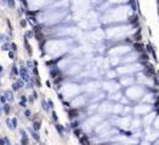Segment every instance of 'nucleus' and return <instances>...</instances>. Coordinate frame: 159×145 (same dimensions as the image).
Returning a JSON list of instances; mask_svg holds the SVG:
<instances>
[{
    "label": "nucleus",
    "mask_w": 159,
    "mask_h": 145,
    "mask_svg": "<svg viewBox=\"0 0 159 145\" xmlns=\"http://www.w3.org/2000/svg\"><path fill=\"white\" fill-rule=\"evenodd\" d=\"M7 40H9V37L6 35H4V34H0V42H7Z\"/></svg>",
    "instance_id": "14"
},
{
    "label": "nucleus",
    "mask_w": 159,
    "mask_h": 145,
    "mask_svg": "<svg viewBox=\"0 0 159 145\" xmlns=\"http://www.w3.org/2000/svg\"><path fill=\"white\" fill-rule=\"evenodd\" d=\"M41 105H43V109H44V111H49V105H47V102L46 100H43L41 102Z\"/></svg>",
    "instance_id": "13"
},
{
    "label": "nucleus",
    "mask_w": 159,
    "mask_h": 145,
    "mask_svg": "<svg viewBox=\"0 0 159 145\" xmlns=\"http://www.w3.org/2000/svg\"><path fill=\"white\" fill-rule=\"evenodd\" d=\"M55 127H56V129H57L58 134H60V136H63V134H64V127H63V126H61V125H56Z\"/></svg>",
    "instance_id": "6"
},
{
    "label": "nucleus",
    "mask_w": 159,
    "mask_h": 145,
    "mask_svg": "<svg viewBox=\"0 0 159 145\" xmlns=\"http://www.w3.org/2000/svg\"><path fill=\"white\" fill-rule=\"evenodd\" d=\"M20 88H21V87H20V85L17 83V81L12 83V90H13V91H18Z\"/></svg>",
    "instance_id": "15"
},
{
    "label": "nucleus",
    "mask_w": 159,
    "mask_h": 145,
    "mask_svg": "<svg viewBox=\"0 0 159 145\" xmlns=\"http://www.w3.org/2000/svg\"><path fill=\"white\" fill-rule=\"evenodd\" d=\"M46 102H47V105H49V108H51V109L54 108V102H52L51 99H47Z\"/></svg>",
    "instance_id": "20"
},
{
    "label": "nucleus",
    "mask_w": 159,
    "mask_h": 145,
    "mask_svg": "<svg viewBox=\"0 0 159 145\" xmlns=\"http://www.w3.org/2000/svg\"><path fill=\"white\" fill-rule=\"evenodd\" d=\"M11 48H12V50L16 52V51H17V45H16L15 42H11Z\"/></svg>",
    "instance_id": "22"
},
{
    "label": "nucleus",
    "mask_w": 159,
    "mask_h": 145,
    "mask_svg": "<svg viewBox=\"0 0 159 145\" xmlns=\"http://www.w3.org/2000/svg\"><path fill=\"white\" fill-rule=\"evenodd\" d=\"M4 72V68H2V65H0V74Z\"/></svg>",
    "instance_id": "28"
},
{
    "label": "nucleus",
    "mask_w": 159,
    "mask_h": 145,
    "mask_svg": "<svg viewBox=\"0 0 159 145\" xmlns=\"http://www.w3.org/2000/svg\"><path fill=\"white\" fill-rule=\"evenodd\" d=\"M6 125H7V128H9V129L13 131V126H12V121H11V118H6Z\"/></svg>",
    "instance_id": "12"
},
{
    "label": "nucleus",
    "mask_w": 159,
    "mask_h": 145,
    "mask_svg": "<svg viewBox=\"0 0 159 145\" xmlns=\"http://www.w3.org/2000/svg\"><path fill=\"white\" fill-rule=\"evenodd\" d=\"M28 144H29L28 137H22V138H21V145H28Z\"/></svg>",
    "instance_id": "11"
},
{
    "label": "nucleus",
    "mask_w": 159,
    "mask_h": 145,
    "mask_svg": "<svg viewBox=\"0 0 159 145\" xmlns=\"http://www.w3.org/2000/svg\"><path fill=\"white\" fill-rule=\"evenodd\" d=\"M9 57H10L11 59H15V53L11 52V51H9Z\"/></svg>",
    "instance_id": "24"
},
{
    "label": "nucleus",
    "mask_w": 159,
    "mask_h": 145,
    "mask_svg": "<svg viewBox=\"0 0 159 145\" xmlns=\"http://www.w3.org/2000/svg\"><path fill=\"white\" fill-rule=\"evenodd\" d=\"M51 115H52V120H54V121H57V118H58V117H57V114H56L55 111H52Z\"/></svg>",
    "instance_id": "21"
},
{
    "label": "nucleus",
    "mask_w": 159,
    "mask_h": 145,
    "mask_svg": "<svg viewBox=\"0 0 159 145\" xmlns=\"http://www.w3.org/2000/svg\"><path fill=\"white\" fill-rule=\"evenodd\" d=\"M46 86H47V87H51V85H50V81H46Z\"/></svg>",
    "instance_id": "27"
},
{
    "label": "nucleus",
    "mask_w": 159,
    "mask_h": 145,
    "mask_svg": "<svg viewBox=\"0 0 159 145\" xmlns=\"http://www.w3.org/2000/svg\"><path fill=\"white\" fill-rule=\"evenodd\" d=\"M134 48H135V51H137V52H143V46H142L141 44H135V45H134Z\"/></svg>",
    "instance_id": "10"
},
{
    "label": "nucleus",
    "mask_w": 159,
    "mask_h": 145,
    "mask_svg": "<svg viewBox=\"0 0 159 145\" xmlns=\"http://www.w3.org/2000/svg\"><path fill=\"white\" fill-rule=\"evenodd\" d=\"M1 50L2 51H10L11 50V44H9V42H4L2 45H1Z\"/></svg>",
    "instance_id": "5"
},
{
    "label": "nucleus",
    "mask_w": 159,
    "mask_h": 145,
    "mask_svg": "<svg viewBox=\"0 0 159 145\" xmlns=\"http://www.w3.org/2000/svg\"><path fill=\"white\" fill-rule=\"evenodd\" d=\"M6 2H7V5H9V7H15V1L13 0H6Z\"/></svg>",
    "instance_id": "16"
},
{
    "label": "nucleus",
    "mask_w": 159,
    "mask_h": 145,
    "mask_svg": "<svg viewBox=\"0 0 159 145\" xmlns=\"http://www.w3.org/2000/svg\"><path fill=\"white\" fill-rule=\"evenodd\" d=\"M6 102H7V100H6L5 96H4V94H1V96H0V103H2V104H6Z\"/></svg>",
    "instance_id": "18"
},
{
    "label": "nucleus",
    "mask_w": 159,
    "mask_h": 145,
    "mask_svg": "<svg viewBox=\"0 0 159 145\" xmlns=\"http://www.w3.org/2000/svg\"><path fill=\"white\" fill-rule=\"evenodd\" d=\"M39 145H45V144H44V143H40V144H39Z\"/></svg>",
    "instance_id": "30"
},
{
    "label": "nucleus",
    "mask_w": 159,
    "mask_h": 145,
    "mask_svg": "<svg viewBox=\"0 0 159 145\" xmlns=\"http://www.w3.org/2000/svg\"><path fill=\"white\" fill-rule=\"evenodd\" d=\"M40 125H41V122H40V121H34V122H33V129H34V131H39V129H40Z\"/></svg>",
    "instance_id": "9"
},
{
    "label": "nucleus",
    "mask_w": 159,
    "mask_h": 145,
    "mask_svg": "<svg viewBox=\"0 0 159 145\" xmlns=\"http://www.w3.org/2000/svg\"><path fill=\"white\" fill-rule=\"evenodd\" d=\"M11 121H12V126H13V129H15V128L17 127V118H16V117H12Z\"/></svg>",
    "instance_id": "17"
},
{
    "label": "nucleus",
    "mask_w": 159,
    "mask_h": 145,
    "mask_svg": "<svg viewBox=\"0 0 159 145\" xmlns=\"http://www.w3.org/2000/svg\"><path fill=\"white\" fill-rule=\"evenodd\" d=\"M26 26H27V22H26V19H22V21H21V27H23V28H24Z\"/></svg>",
    "instance_id": "26"
},
{
    "label": "nucleus",
    "mask_w": 159,
    "mask_h": 145,
    "mask_svg": "<svg viewBox=\"0 0 159 145\" xmlns=\"http://www.w3.org/2000/svg\"><path fill=\"white\" fill-rule=\"evenodd\" d=\"M2 111L6 114V115H9L10 114V111H11V107H10V104H4V107H2Z\"/></svg>",
    "instance_id": "7"
},
{
    "label": "nucleus",
    "mask_w": 159,
    "mask_h": 145,
    "mask_svg": "<svg viewBox=\"0 0 159 145\" xmlns=\"http://www.w3.org/2000/svg\"><path fill=\"white\" fill-rule=\"evenodd\" d=\"M16 145H21V144H16Z\"/></svg>",
    "instance_id": "31"
},
{
    "label": "nucleus",
    "mask_w": 159,
    "mask_h": 145,
    "mask_svg": "<svg viewBox=\"0 0 159 145\" xmlns=\"http://www.w3.org/2000/svg\"><path fill=\"white\" fill-rule=\"evenodd\" d=\"M24 115H26V117H28V118H29V117H31V115H32V112H31L29 110H26V111H24Z\"/></svg>",
    "instance_id": "23"
},
{
    "label": "nucleus",
    "mask_w": 159,
    "mask_h": 145,
    "mask_svg": "<svg viewBox=\"0 0 159 145\" xmlns=\"http://www.w3.org/2000/svg\"><path fill=\"white\" fill-rule=\"evenodd\" d=\"M18 74L22 76V80L23 81H31V76H29V74H28V70H27V68L26 67H21L20 68V70H18Z\"/></svg>",
    "instance_id": "1"
},
{
    "label": "nucleus",
    "mask_w": 159,
    "mask_h": 145,
    "mask_svg": "<svg viewBox=\"0 0 159 145\" xmlns=\"http://www.w3.org/2000/svg\"><path fill=\"white\" fill-rule=\"evenodd\" d=\"M0 145H6V140H5V137H4V138H0Z\"/></svg>",
    "instance_id": "25"
},
{
    "label": "nucleus",
    "mask_w": 159,
    "mask_h": 145,
    "mask_svg": "<svg viewBox=\"0 0 159 145\" xmlns=\"http://www.w3.org/2000/svg\"><path fill=\"white\" fill-rule=\"evenodd\" d=\"M4 96H5V98H6L7 102H12L13 100V93H12V91H4Z\"/></svg>",
    "instance_id": "2"
},
{
    "label": "nucleus",
    "mask_w": 159,
    "mask_h": 145,
    "mask_svg": "<svg viewBox=\"0 0 159 145\" xmlns=\"http://www.w3.org/2000/svg\"><path fill=\"white\" fill-rule=\"evenodd\" d=\"M68 115H69V117H70V118H75V117H77V115H78V110L72 109V110L68 112Z\"/></svg>",
    "instance_id": "8"
},
{
    "label": "nucleus",
    "mask_w": 159,
    "mask_h": 145,
    "mask_svg": "<svg viewBox=\"0 0 159 145\" xmlns=\"http://www.w3.org/2000/svg\"><path fill=\"white\" fill-rule=\"evenodd\" d=\"M80 144L90 145V137H89V136H81V137H80Z\"/></svg>",
    "instance_id": "3"
},
{
    "label": "nucleus",
    "mask_w": 159,
    "mask_h": 145,
    "mask_svg": "<svg viewBox=\"0 0 159 145\" xmlns=\"http://www.w3.org/2000/svg\"><path fill=\"white\" fill-rule=\"evenodd\" d=\"M28 131H29V133H31V136L33 137V139L34 140H36V142H40V137H39V133H36L33 128H28Z\"/></svg>",
    "instance_id": "4"
},
{
    "label": "nucleus",
    "mask_w": 159,
    "mask_h": 145,
    "mask_svg": "<svg viewBox=\"0 0 159 145\" xmlns=\"http://www.w3.org/2000/svg\"><path fill=\"white\" fill-rule=\"evenodd\" d=\"M74 134H75L77 137H80L79 134H81V131H80L79 128H75V129H74Z\"/></svg>",
    "instance_id": "19"
},
{
    "label": "nucleus",
    "mask_w": 159,
    "mask_h": 145,
    "mask_svg": "<svg viewBox=\"0 0 159 145\" xmlns=\"http://www.w3.org/2000/svg\"><path fill=\"white\" fill-rule=\"evenodd\" d=\"M1 114H2V107L0 105V115H1Z\"/></svg>",
    "instance_id": "29"
},
{
    "label": "nucleus",
    "mask_w": 159,
    "mask_h": 145,
    "mask_svg": "<svg viewBox=\"0 0 159 145\" xmlns=\"http://www.w3.org/2000/svg\"><path fill=\"white\" fill-rule=\"evenodd\" d=\"M0 126H1V122H0Z\"/></svg>",
    "instance_id": "32"
}]
</instances>
